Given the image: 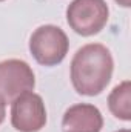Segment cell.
I'll list each match as a JSON object with an SVG mask.
<instances>
[{
  "label": "cell",
  "mask_w": 131,
  "mask_h": 132,
  "mask_svg": "<svg viewBox=\"0 0 131 132\" xmlns=\"http://www.w3.org/2000/svg\"><path fill=\"white\" fill-rule=\"evenodd\" d=\"M35 86L33 68L23 60L9 59L0 62V100L12 103L17 97Z\"/></svg>",
  "instance_id": "cell-4"
},
{
  "label": "cell",
  "mask_w": 131,
  "mask_h": 132,
  "mask_svg": "<svg viewBox=\"0 0 131 132\" xmlns=\"http://www.w3.org/2000/svg\"><path fill=\"white\" fill-rule=\"evenodd\" d=\"M116 132H131L130 129H120V131H116Z\"/></svg>",
  "instance_id": "cell-10"
},
{
  "label": "cell",
  "mask_w": 131,
  "mask_h": 132,
  "mask_svg": "<svg viewBox=\"0 0 131 132\" xmlns=\"http://www.w3.org/2000/svg\"><path fill=\"white\" fill-rule=\"evenodd\" d=\"M114 60L100 43L82 46L71 60V83L80 95H99L113 77Z\"/></svg>",
  "instance_id": "cell-1"
},
{
  "label": "cell",
  "mask_w": 131,
  "mask_h": 132,
  "mask_svg": "<svg viewBox=\"0 0 131 132\" xmlns=\"http://www.w3.org/2000/svg\"><path fill=\"white\" fill-rule=\"evenodd\" d=\"M5 115H6V108H5V101L0 100V125L3 123L5 120Z\"/></svg>",
  "instance_id": "cell-8"
},
{
  "label": "cell",
  "mask_w": 131,
  "mask_h": 132,
  "mask_svg": "<svg viewBox=\"0 0 131 132\" xmlns=\"http://www.w3.org/2000/svg\"><path fill=\"white\" fill-rule=\"evenodd\" d=\"M120 6H123V8H130L131 6V0H116Z\"/></svg>",
  "instance_id": "cell-9"
},
{
  "label": "cell",
  "mask_w": 131,
  "mask_h": 132,
  "mask_svg": "<svg viewBox=\"0 0 131 132\" xmlns=\"http://www.w3.org/2000/svg\"><path fill=\"white\" fill-rule=\"evenodd\" d=\"M108 108L111 114L119 120H131V83L128 80L122 81L111 91L108 97Z\"/></svg>",
  "instance_id": "cell-7"
},
{
  "label": "cell",
  "mask_w": 131,
  "mask_h": 132,
  "mask_svg": "<svg viewBox=\"0 0 131 132\" xmlns=\"http://www.w3.org/2000/svg\"><path fill=\"white\" fill-rule=\"evenodd\" d=\"M103 117L94 104L79 103L66 109L62 118L63 132H100Z\"/></svg>",
  "instance_id": "cell-6"
},
{
  "label": "cell",
  "mask_w": 131,
  "mask_h": 132,
  "mask_svg": "<svg viewBox=\"0 0 131 132\" xmlns=\"http://www.w3.org/2000/svg\"><path fill=\"white\" fill-rule=\"evenodd\" d=\"M110 17L105 0H72L66 9V22L74 32L90 37L100 32Z\"/></svg>",
  "instance_id": "cell-3"
},
{
  "label": "cell",
  "mask_w": 131,
  "mask_h": 132,
  "mask_svg": "<svg viewBox=\"0 0 131 132\" xmlns=\"http://www.w3.org/2000/svg\"><path fill=\"white\" fill-rule=\"evenodd\" d=\"M69 42L65 31L56 25L39 26L30 38V51L39 65L56 66L68 54Z\"/></svg>",
  "instance_id": "cell-2"
},
{
  "label": "cell",
  "mask_w": 131,
  "mask_h": 132,
  "mask_svg": "<svg viewBox=\"0 0 131 132\" xmlns=\"http://www.w3.org/2000/svg\"><path fill=\"white\" fill-rule=\"evenodd\" d=\"M11 125L19 132H39L46 125L45 103L33 91L22 94L11 103Z\"/></svg>",
  "instance_id": "cell-5"
},
{
  "label": "cell",
  "mask_w": 131,
  "mask_h": 132,
  "mask_svg": "<svg viewBox=\"0 0 131 132\" xmlns=\"http://www.w3.org/2000/svg\"><path fill=\"white\" fill-rule=\"evenodd\" d=\"M0 2H3V0H0Z\"/></svg>",
  "instance_id": "cell-11"
}]
</instances>
